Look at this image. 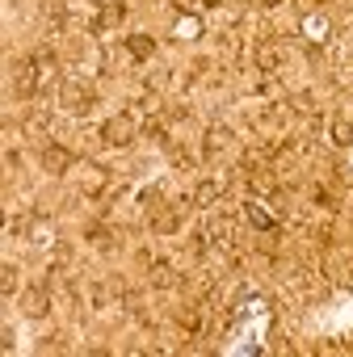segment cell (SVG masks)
I'll return each mask as SVG.
<instances>
[{
  "label": "cell",
  "instance_id": "7c38bea8",
  "mask_svg": "<svg viewBox=\"0 0 353 357\" xmlns=\"http://www.w3.org/2000/svg\"><path fill=\"white\" fill-rule=\"evenodd\" d=\"M332 143H336V147H353V126H349V122H336V126H332Z\"/></svg>",
  "mask_w": 353,
  "mask_h": 357
},
{
  "label": "cell",
  "instance_id": "6da1fadb",
  "mask_svg": "<svg viewBox=\"0 0 353 357\" xmlns=\"http://www.w3.org/2000/svg\"><path fill=\"white\" fill-rule=\"evenodd\" d=\"M38 55H26V59H17L13 63V93L17 97H34L38 93Z\"/></svg>",
  "mask_w": 353,
  "mask_h": 357
},
{
  "label": "cell",
  "instance_id": "ba28073f",
  "mask_svg": "<svg viewBox=\"0 0 353 357\" xmlns=\"http://www.w3.org/2000/svg\"><path fill=\"white\" fill-rule=\"evenodd\" d=\"M244 219H248V223H253L257 231H269V236L278 231V223H273V219L265 215V206H261V202H244Z\"/></svg>",
  "mask_w": 353,
  "mask_h": 357
},
{
  "label": "cell",
  "instance_id": "30bf717a",
  "mask_svg": "<svg viewBox=\"0 0 353 357\" xmlns=\"http://www.w3.org/2000/svg\"><path fill=\"white\" fill-rule=\"evenodd\" d=\"M176 34H186V38H198V34H202V22L181 13V17H176Z\"/></svg>",
  "mask_w": 353,
  "mask_h": 357
},
{
  "label": "cell",
  "instance_id": "3957f363",
  "mask_svg": "<svg viewBox=\"0 0 353 357\" xmlns=\"http://www.w3.org/2000/svg\"><path fill=\"white\" fill-rule=\"evenodd\" d=\"M59 101L72 109V114H84V109H93V101H97V93L93 89H84V84H63V93H59Z\"/></svg>",
  "mask_w": 353,
  "mask_h": 357
},
{
  "label": "cell",
  "instance_id": "5bb4252c",
  "mask_svg": "<svg viewBox=\"0 0 353 357\" xmlns=\"http://www.w3.org/2000/svg\"><path fill=\"white\" fill-rule=\"evenodd\" d=\"M227 139H232L227 130H219V126H211V130H206V151H219V143H227Z\"/></svg>",
  "mask_w": 353,
  "mask_h": 357
},
{
  "label": "cell",
  "instance_id": "7a4b0ae2",
  "mask_svg": "<svg viewBox=\"0 0 353 357\" xmlns=\"http://www.w3.org/2000/svg\"><path fill=\"white\" fill-rule=\"evenodd\" d=\"M135 130H139V126H135L130 114H114V118L101 126V139H105L110 147H126V143H135Z\"/></svg>",
  "mask_w": 353,
  "mask_h": 357
},
{
  "label": "cell",
  "instance_id": "8fae6325",
  "mask_svg": "<svg viewBox=\"0 0 353 357\" xmlns=\"http://www.w3.org/2000/svg\"><path fill=\"white\" fill-rule=\"evenodd\" d=\"M151 282H156V286H176V273L160 261V265H151Z\"/></svg>",
  "mask_w": 353,
  "mask_h": 357
},
{
  "label": "cell",
  "instance_id": "5b68a950",
  "mask_svg": "<svg viewBox=\"0 0 353 357\" xmlns=\"http://www.w3.org/2000/svg\"><path fill=\"white\" fill-rule=\"evenodd\" d=\"M122 17H126V5H101V13L93 17V34H110V30H118Z\"/></svg>",
  "mask_w": 353,
  "mask_h": 357
},
{
  "label": "cell",
  "instance_id": "9c48e42d",
  "mask_svg": "<svg viewBox=\"0 0 353 357\" xmlns=\"http://www.w3.org/2000/svg\"><path fill=\"white\" fill-rule=\"evenodd\" d=\"M151 227H156V231H164V236H168V231H176V211H156V215H151Z\"/></svg>",
  "mask_w": 353,
  "mask_h": 357
},
{
  "label": "cell",
  "instance_id": "4fadbf2b",
  "mask_svg": "<svg viewBox=\"0 0 353 357\" xmlns=\"http://www.w3.org/2000/svg\"><path fill=\"white\" fill-rule=\"evenodd\" d=\"M0 290H5V294H13V290H17V269H13V265L0 269Z\"/></svg>",
  "mask_w": 353,
  "mask_h": 357
},
{
  "label": "cell",
  "instance_id": "8992f818",
  "mask_svg": "<svg viewBox=\"0 0 353 357\" xmlns=\"http://www.w3.org/2000/svg\"><path fill=\"white\" fill-rule=\"evenodd\" d=\"M22 307H26V315H30V319H43V315H47V307H51V290H47V286L26 290V294H22Z\"/></svg>",
  "mask_w": 353,
  "mask_h": 357
},
{
  "label": "cell",
  "instance_id": "277c9868",
  "mask_svg": "<svg viewBox=\"0 0 353 357\" xmlns=\"http://www.w3.org/2000/svg\"><path fill=\"white\" fill-rule=\"evenodd\" d=\"M72 164H76V155H72L68 147H59V143H47V147H43V168H47V172H68Z\"/></svg>",
  "mask_w": 353,
  "mask_h": 357
},
{
  "label": "cell",
  "instance_id": "52a82bcc",
  "mask_svg": "<svg viewBox=\"0 0 353 357\" xmlns=\"http://www.w3.org/2000/svg\"><path fill=\"white\" fill-rule=\"evenodd\" d=\"M126 55H130L135 63H147V59L156 55V38H151V34H130V38H126Z\"/></svg>",
  "mask_w": 353,
  "mask_h": 357
}]
</instances>
